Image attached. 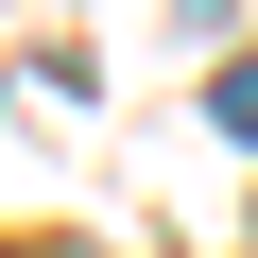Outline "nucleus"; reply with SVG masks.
I'll list each match as a JSON object with an SVG mask.
<instances>
[{"mask_svg": "<svg viewBox=\"0 0 258 258\" xmlns=\"http://www.w3.org/2000/svg\"><path fill=\"white\" fill-rule=\"evenodd\" d=\"M207 120H224V138H258V69H224V86H207Z\"/></svg>", "mask_w": 258, "mask_h": 258, "instance_id": "nucleus-1", "label": "nucleus"}]
</instances>
